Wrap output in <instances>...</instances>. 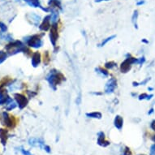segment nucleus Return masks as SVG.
<instances>
[{"label":"nucleus","mask_w":155,"mask_h":155,"mask_svg":"<svg viewBox=\"0 0 155 155\" xmlns=\"http://www.w3.org/2000/svg\"><path fill=\"white\" fill-rule=\"evenodd\" d=\"M64 80H65V78H64V75L61 72L56 71V70L51 71L48 76H46V81L49 82V84L54 90H55L56 86L60 84Z\"/></svg>","instance_id":"1"},{"label":"nucleus","mask_w":155,"mask_h":155,"mask_svg":"<svg viewBox=\"0 0 155 155\" xmlns=\"http://www.w3.org/2000/svg\"><path fill=\"white\" fill-rule=\"evenodd\" d=\"M44 34H41V35L36 34V35L30 36V37L25 38V40L28 46L33 47V48H40L43 45V41L41 40V37Z\"/></svg>","instance_id":"2"},{"label":"nucleus","mask_w":155,"mask_h":155,"mask_svg":"<svg viewBox=\"0 0 155 155\" xmlns=\"http://www.w3.org/2000/svg\"><path fill=\"white\" fill-rule=\"evenodd\" d=\"M25 47V46H24V44L21 41H15L12 43L8 44V46H6V50L10 54H17L18 52L23 51Z\"/></svg>","instance_id":"3"},{"label":"nucleus","mask_w":155,"mask_h":155,"mask_svg":"<svg viewBox=\"0 0 155 155\" xmlns=\"http://www.w3.org/2000/svg\"><path fill=\"white\" fill-rule=\"evenodd\" d=\"M133 64H138V59H135L132 57L127 58L123 62L120 66V71L122 73H127L132 68V65Z\"/></svg>","instance_id":"4"},{"label":"nucleus","mask_w":155,"mask_h":155,"mask_svg":"<svg viewBox=\"0 0 155 155\" xmlns=\"http://www.w3.org/2000/svg\"><path fill=\"white\" fill-rule=\"evenodd\" d=\"M2 124L4 126L12 128L15 126V118L9 115L7 112H3L2 114Z\"/></svg>","instance_id":"5"},{"label":"nucleus","mask_w":155,"mask_h":155,"mask_svg":"<svg viewBox=\"0 0 155 155\" xmlns=\"http://www.w3.org/2000/svg\"><path fill=\"white\" fill-rule=\"evenodd\" d=\"M50 38L53 46H56V42L59 38V33H58V24H52L51 28V33H50Z\"/></svg>","instance_id":"6"},{"label":"nucleus","mask_w":155,"mask_h":155,"mask_svg":"<svg viewBox=\"0 0 155 155\" xmlns=\"http://www.w3.org/2000/svg\"><path fill=\"white\" fill-rule=\"evenodd\" d=\"M14 97H15V101L17 102L20 109L22 110L27 106L28 101L25 96H24V95L21 94H14Z\"/></svg>","instance_id":"7"},{"label":"nucleus","mask_w":155,"mask_h":155,"mask_svg":"<svg viewBox=\"0 0 155 155\" xmlns=\"http://www.w3.org/2000/svg\"><path fill=\"white\" fill-rule=\"evenodd\" d=\"M117 87V81L114 78H110V79L107 81L105 86V92L107 94H112L114 93V89Z\"/></svg>","instance_id":"8"},{"label":"nucleus","mask_w":155,"mask_h":155,"mask_svg":"<svg viewBox=\"0 0 155 155\" xmlns=\"http://www.w3.org/2000/svg\"><path fill=\"white\" fill-rule=\"evenodd\" d=\"M97 143V145H99L100 146H102V147H107V146H108V145L110 144L108 140H106V138H105V134L103 132H98Z\"/></svg>","instance_id":"9"},{"label":"nucleus","mask_w":155,"mask_h":155,"mask_svg":"<svg viewBox=\"0 0 155 155\" xmlns=\"http://www.w3.org/2000/svg\"><path fill=\"white\" fill-rule=\"evenodd\" d=\"M51 28V15H46V17L44 18V20L42 21V23L41 24V25L39 26V28H40V30L46 32V31L49 30Z\"/></svg>","instance_id":"10"},{"label":"nucleus","mask_w":155,"mask_h":155,"mask_svg":"<svg viewBox=\"0 0 155 155\" xmlns=\"http://www.w3.org/2000/svg\"><path fill=\"white\" fill-rule=\"evenodd\" d=\"M28 144L31 146L33 147H39L41 149H43L44 145H45V142L42 139L40 138H31L28 140Z\"/></svg>","instance_id":"11"},{"label":"nucleus","mask_w":155,"mask_h":155,"mask_svg":"<svg viewBox=\"0 0 155 155\" xmlns=\"http://www.w3.org/2000/svg\"><path fill=\"white\" fill-rule=\"evenodd\" d=\"M11 102H13L12 99L8 96L7 94V90H3L0 91V105L3 104H8Z\"/></svg>","instance_id":"12"},{"label":"nucleus","mask_w":155,"mask_h":155,"mask_svg":"<svg viewBox=\"0 0 155 155\" xmlns=\"http://www.w3.org/2000/svg\"><path fill=\"white\" fill-rule=\"evenodd\" d=\"M32 65L34 68H37V67L41 64V54L39 52H35L33 53V57H32Z\"/></svg>","instance_id":"13"},{"label":"nucleus","mask_w":155,"mask_h":155,"mask_svg":"<svg viewBox=\"0 0 155 155\" xmlns=\"http://www.w3.org/2000/svg\"><path fill=\"white\" fill-rule=\"evenodd\" d=\"M8 138V130L3 129V128H0V140L2 145L5 147L6 144H7V140Z\"/></svg>","instance_id":"14"},{"label":"nucleus","mask_w":155,"mask_h":155,"mask_svg":"<svg viewBox=\"0 0 155 155\" xmlns=\"http://www.w3.org/2000/svg\"><path fill=\"white\" fill-rule=\"evenodd\" d=\"M48 5L49 8H51L52 9H62L61 0H49Z\"/></svg>","instance_id":"15"},{"label":"nucleus","mask_w":155,"mask_h":155,"mask_svg":"<svg viewBox=\"0 0 155 155\" xmlns=\"http://www.w3.org/2000/svg\"><path fill=\"white\" fill-rule=\"evenodd\" d=\"M114 127H116L118 130H121L123 127V125H124V120L123 118L120 116V115H116L115 118H114Z\"/></svg>","instance_id":"16"},{"label":"nucleus","mask_w":155,"mask_h":155,"mask_svg":"<svg viewBox=\"0 0 155 155\" xmlns=\"http://www.w3.org/2000/svg\"><path fill=\"white\" fill-rule=\"evenodd\" d=\"M25 1L28 3V5H30L31 7H33V8H41L42 9L39 0H25Z\"/></svg>","instance_id":"17"},{"label":"nucleus","mask_w":155,"mask_h":155,"mask_svg":"<svg viewBox=\"0 0 155 155\" xmlns=\"http://www.w3.org/2000/svg\"><path fill=\"white\" fill-rule=\"evenodd\" d=\"M86 116L89 118H92V119H102V113H100V112H91V113H86Z\"/></svg>","instance_id":"18"},{"label":"nucleus","mask_w":155,"mask_h":155,"mask_svg":"<svg viewBox=\"0 0 155 155\" xmlns=\"http://www.w3.org/2000/svg\"><path fill=\"white\" fill-rule=\"evenodd\" d=\"M58 19H59V13H58V12L53 10L51 15V21L52 22V24H55L57 23Z\"/></svg>","instance_id":"19"},{"label":"nucleus","mask_w":155,"mask_h":155,"mask_svg":"<svg viewBox=\"0 0 155 155\" xmlns=\"http://www.w3.org/2000/svg\"><path fill=\"white\" fill-rule=\"evenodd\" d=\"M95 71L97 72V73H99L100 75H102V76H109V72L106 70V69H103L102 68H95Z\"/></svg>","instance_id":"20"},{"label":"nucleus","mask_w":155,"mask_h":155,"mask_svg":"<svg viewBox=\"0 0 155 155\" xmlns=\"http://www.w3.org/2000/svg\"><path fill=\"white\" fill-rule=\"evenodd\" d=\"M115 37H116L115 35H112V36H110V37H109V38H106V39H104V40L102 41V43L100 44L99 46H100V47H102V46H104L105 45H106V44L108 42V41H110L112 39H114Z\"/></svg>","instance_id":"21"},{"label":"nucleus","mask_w":155,"mask_h":155,"mask_svg":"<svg viewBox=\"0 0 155 155\" xmlns=\"http://www.w3.org/2000/svg\"><path fill=\"white\" fill-rule=\"evenodd\" d=\"M114 67H116V64L113 61L107 62V63L105 64V68L107 69H112L114 68Z\"/></svg>","instance_id":"22"},{"label":"nucleus","mask_w":155,"mask_h":155,"mask_svg":"<svg viewBox=\"0 0 155 155\" xmlns=\"http://www.w3.org/2000/svg\"><path fill=\"white\" fill-rule=\"evenodd\" d=\"M137 17H138V12L137 11H136L132 15V22L134 24V25L136 28H137Z\"/></svg>","instance_id":"23"},{"label":"nucleus","mask_w":155,"mask_h":155,"mask_svg":"<svg viewBox=\"0 0 155 155\" xmlns=\"http://www.w3.org/2000/svg\"><path fill=\"white\" fill-rule=\"evenodd\" d=\"M153 97L152 94H150V95H148L147 94H140V96H139V99L140 100H144V99H150L151 97Z\"/></svg>","instance_id":"24"},{"label":"nucleus","mask_w":155,"mask_h":155,"mask_svg":"<svg viewBox=\"0 0 155 155\" xmlns=\"http://www.w3.org/2000/svg\"><path fill=\"white\" fill-rule=\"evenodd\" d=\"M49 63H50V56H49L48 51H46L44 53V64L45 65H47Z\"/></svg>","instance_id":"25"},{"label":"nucleus","mask_w":155,"mask_h":155,"mask_svg":"<svg viewBox=\"0 0 155 155\" xmlns=\"http://www.w3.org/2000/svg\"><path fill=\"white\" fill-rule=\"evenodd\" d=\"M7 54L3 51H0V64H2L3 62H4L7 59Z\"/></svg>","instance_id":"26"},{"label":"nucleus","mask_w":155,"mask_h":155,"mask_svg":"<svg viewBox=\"0 0 155 155\" xmlns=\"http://www.w3.org/2000/svg\"><path fill=\"white\" fill-rule=\"evenodd\" d=\"M8 106H7V110H11L14 109V108H15L16 107V105H15V102H11L10 103H8V104H7Z\"/></svg>","instance_id":"27"},{"label":"nucleus","mask_w":155,"mask_h":155,"mask_svg":"<svg viewBox=\"0 0 155 155\" xmlns=\"http://www.w3.org/2000/svg\"><path fill=\"white\" fill-rule=\"evenodd\" d=\"M123 154L124 155H132V152H131V150L128 147L124 148V152H123Z\"/></svg>","instance_id":"28"},{"label":"nucleus","mask_w":155,"mask_h":155,"mask_svg":"<svg viewBox=\"0 0 155 155\" xmlns=\"http://www.w3.org/2000/svg\"><path fill=\"white\" fill-rule=\"evenodd\" d=\"M21 152L23 153V155H33V153H31L29 151H28V150H24L23 148H21Z\"/></svg>","instance_id":"29"},{"label":"nucleus","mask_w":155,"mask_h":155,"mask_svg":"<svg viewBox=\"0 0 155 155\" xmlns=\"http://www.w3.org/2000/svg\"><path fill=\"white\" fill-rule=\"evenodd\" d=\"M0 28H1V31H2V32H5V31H7V26H6L4 24L1 23V22H0Z\"/></svg>","instance_id":"30"},{"label":"nucleus","mask_w":155,"mask_h":155,"mask_svg":"<svg viewBox=\"0 0 155 155\" xmlns=\"http://www.w3.org/2000/svg\"><path fill=\"white\" fill-rule=\"evenodd\" d=\"M43 150H45V151H46V152L48 153H50L51 152V147H50V146H49V145H44Z\"/></svg>","instance_id":"31"},{"label":"nucleus","mask_w":155,"mask_h":155,"mask_svg":"<svg viewBox=\"0 0 155 155\" xmlns=\"http://www.w3.org/2000/svg\"><path fill=\"white\" fill-rule=\"evenodd\" d=\"M150 155H155V144H153L150 148Z\"/></svg>","instance_id":"32"},{"label":"nucleus","mask_w":155,"mask_h":155,"mask_svg":"<svg viewBox=\"0 0 155 155\" xmlns=\"http://www.w3.org/2000/svg\"><path fill=\"white\" fill-rule=\"evenodd\" d=\"M150 127L152 128V130L155 131V120H153L151 124H150Z\"/></svg>","instance_id":"33"},{"label":"nucleus","mask_w":155,"mask_h":155,"mask_svg":"<svg viewBox=\"0 0 155 155\" xmlns=\"http://www.w3.org/2000/svg\"><path fill=\"white\" fill-rule=\"evenodd\" d=\"M152 140H153V141H154V142H155V136H153V137H152Z\"/></svg>","instance_id":"34"},{"label":"nucleus","mask_w":155,"mask_h":155,"mask_svg":"<svg viewBox=\"0 0 155 155\" xmlns=\"http://www.w3.org/2000/svg\"><path fill=\"white\" fill-rule=\"evenodd\" d=\"M101 1H108V0H96V2H101Z\"/></svg>","instance_id":"35"},{"label":"nucleus","mask_w":155,"mask_h":155,"mask_svg":"<svg viewBox=\"0 0 155 155\" xmlns=\"http://www.w3.org/2000/svg\"><path fill=\"white\" fill-rule=\"evenodd\" d=\"M153 109L150 110V111L149 112V114H151V113H153Z\"/></svg>","instance_id":"36"},{"label":"nucleus","mask_w":155,"mask_h":155,"mask_svg":"<svg viewBox=\"0 0 155 155\" xmlns=\"http://www.w3.org/2000/svg\"><path fill=\"white\" fill-rule=\"evenodd\" d=\"M142 3H144V2H140V3H138L137 4L138 5H140V4H142Z\"/></svg>","instance_id":"37"},{"label":"nucleus","mask_w":155,"mask_h":155,"mask_svg":"<svg viewBox=\"0 0 155 155\" xmlns=\"http://www.w3.org/2000/svg\"><path fill=\"white\" fill-rule=\"evenodd\" d=\"M139 155H145V154H139Z\"/></svg>","instance_id":"38"}]
</instances>
